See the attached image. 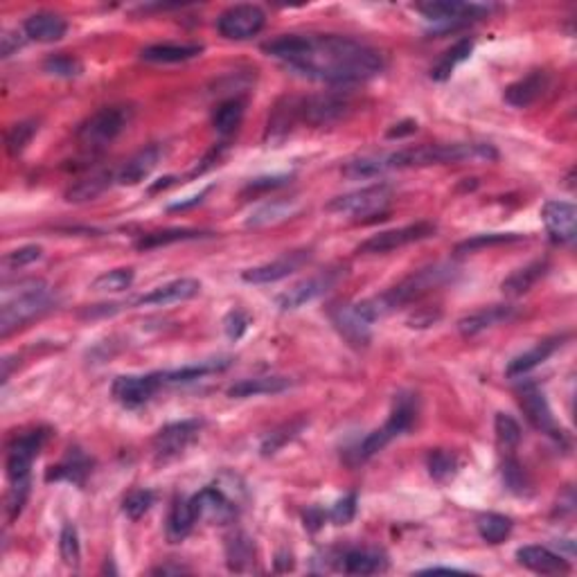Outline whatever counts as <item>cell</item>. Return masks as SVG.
Wrapping results in <instances>:
<instances>
[{
    "mask_svg": "<svg viewBox=\"0 0 577 577\" xmlns=\"http://www.w3.org/2000/svg\"><path fill=\"white\" fill-rule=\"evenodd\" d=\"M59 552H61V560H64L65 566H70V569H77L79 560H82V546H79V534H77V528H75V525L65 523L64 528H61Z\"/></svg>",
    "mask_w": 577,
    "mask_h": 577,
    "instance_id": "cell-46",
    "label": "cell"
},
{
    "mask_svg": "<svg viewBox=\"0 0 577 577\" xmlns=\"http://www.w3.org/2000/svg\"><path fill=\"white\" fill-rule=\"evenodd\" d=\"M199 420H183L163 426L156 433V438H154V452H156V456L163 458V461L181 456V453L199 438Z\"/></svg>",
    "mask_w": 577,
    "mask_h": 577,
    "instance_id": "cell-16",
    "label": "cell"
},
{
    "mask_svg": "<svg viewBox=\"0 0 577 577\" xmlns=\"http://www.w3.org/2000/svg\"><path fill=\"white\" fill-rule=\"evenodd\" d=\"M521 234L514 233H487V234H473L472 239H464L456 246V253H473L481 251V248L490 246H501V244H512L519 242Z\"/></svg>",
    "mask_w": 577,
    "mask_h": 577,
    "instance_id": "cell-47",
    "label": "cell"
},
{
    "mask_svg": "<svg viewBox=\"0 0 577 577\" xmlns=\"http://www.w3.org/2000/svg\"><path fill=\"white\" fill-rule=\"evenodd\" d=\"M551 88V75L546 70H532L530 75L521 77L519 82L510 84L503 93V100L514 109H528L543 93Z\"/></svg>",
    "mask_w": 577,
    "mask_h": 577,
    "instance_id": "cell-20",
    "label": "cell"
},
{
    "mask_svg": "<svg viewBox=\"0 0 577 577\" xmlns=\"http://www.w3.org/2000/svg\"><path fill=\"white\" fill-rule=\"evenodd\" d=\"M41 257H44V248L41 246H23L7 253V255L3 257V264L5 269H23V266L32 264V262L41 260Z\"/></svg>",
    "mask_w": 577,
    "mask_h": 577,
    "instance_id": "cell-54",
    "label": "cell"
},
{
    "mask_svg": "<svg viewBox=\"0 0 577 577\" xmlns=\"http://www.w3.org/2000/svg\"><path fill=\"white\" fill-rule=\"evenodd\" d=\"M55 304L53 289L44 280H23L16 287L3 289L0 307V336H9L25 323L44 316Z\"/></svg>",
    "mask_w": 577,
    "mask_h": 577,
    "instance_id": "cell-4",
    "label": "cell"
},
{
    "mask_svg": "<svg viewBox=\"0 0 577 577\" xmlns=\"http://www.w3.org/2000/svg\"><path fill=\"white\" fill-rule=\"evenodd\" d=\"M417 411H420V408H417V395H413V393H402L395 400V404H393V411L391 415H388L386 424H383L382 429H374L373 433L359 444L356 458H359V461H368L374 453L382 452L386 444H391L393 440L404 435L406 431H411L417 420Z\"/></svg>",
    "mask_w": 577,
    "mask_h": 577,
    "instance_id": "cell-5",
    "label": "cell"
},
{
    "mask_svg": "<svg viewBox=\"0 0 577 577\" xmlns=\"http://www.w3.org/2000/svg\"><path fill=\"white\" fill-rule=\"evenodd\" d=\"M343 271L345 269L323 271V274L313 275V278H307L303 280V283L293 284V287L284 291L283 295H278V307L283 309V312H291V309H298L303 307V304L312 303V300L321 298L327 291L336 287V283L343 278Z\"/></svg>",
    "mask_w": 577,
    "mask_h": 577,
    "instance_id": "cell-14",
    "label": "cell"
},
{
    "mask_svg": "<svg viewBox=\"0 0 577 577\" xmlns=\"http://www.w3.org/2000/svg\"><path fill=\"white\" fill-rule=\"evenodd\" d=\"M503 481L508 485V490L514 492V494H525L530 490L528 473L523 472V467L514 458H508L503 463Z\"/></svg>",
    "mask_w": 577,
    "mask_h": 577,
    "instance_id": "cell-52",
    "label": "cell"
},
{
    "mask_svg": "<svg viewBox=\"0 0 577 577\" xmlns=\"http://www.w3.org/2000/svg\"><path fill=\"white\" fill-rule=\"evenodd\" d=\"M204 53V45L196 44H156L140 53V57L149 64H181Z\"/></svg>",
    "mask_w": 577,
    "mask_h": 577,
    "instance_id": "cell-31",
    "label": "cell"
},
{
    "mask_svg": "<svg viewBox=\"0 0 577 577\" xmlns=\"http://www.w3.org/2000/svg\"><path fill=\"white\" fill-rule=\"evenodd\" d=\"M517 309L510 307V304H492V307H482L478 312L467 313L458 321V332L464 339H472V336L482 334V332L492 330L496 325H503V323L512 321Z\"/></svg>",
    "mask_w": 577,
    "mask_h": 577,
    "instance_id": "cell-22",
    "label": "cell"
},
{
    "mask_svg": "<svg viewBox=\"0 0 577 577\" xmlns=\"http://www.w3.org/2000/svg\"><path fill=\"white\" fill-rule=\"evenodd\" d=\"M304 426H307V422L295 420V422H289V424H283L280 429L271 431L260 447L262 456H274V453H278L284 444L291 443L293 438H298V433L304 429Z\"/></svg>",
    "mask_w": 577,
    "mask_h": 577,
    "instance_id": "cell-44",
    "label": "cell"
},
{
    "mask_svg": "<svg viewBox=\"0 0 577 577\" xmlns=\"http://www.w3.org/2000/svg\"><path fill=\"white\" fill-rule=\"evenodd\" d=\"M473 53V41L472 39H461L458 44H453L452 48L444 50L443 57L435 61V65L431 68V77L435 82H444V79L452 77L453 70L469 59V55Z\"/></svg>",
    "mask_w": 577,
    "mask_h": 577,
    "instance_id": "cell-38",
    "label": "cell"
},
{
    "mask_svg": "<svg viewBox=\"0 0 577 577\" xmlns=\"http://www.w3.org/2000/svg\"><path fill=\"white\" fill-rule=\"evenodd\" d=\"M152 505H154V492L134 490L126 494L124 503H122V510H124V514L131 521H138L143 519L149 510H152Z\"/></svg>",
    "mask_w": 577,
    "mask_h": 577,
    "instance_id": "cell-49",
    "label": "cell"
},
{
    "mask_svg": "<svg viewBox=\"0 0 577 577\" xmlns=\"http://www.w3.org/2000/svg\"><path fill=\"white\" fill-rule=\"evenodd\" d=\"M517 560L519 564H523L525 569L534 571V573L542 575H560V573H569V562L564 560L557 552L548 551L543 546H523L517 551Z\"/></svg>",
    "mask_w": 577,
    "mask_h": 577,
    "instance_id": "cell-26",
    "label": "cell"
},
{
    "mask_svg": "<svg viewBox=\"0 0 577 577\" xmlns=\"http://www.w3.org/2000/svg\"><path fill=\"white\" fill-rule=\"evenodd\" d=\"M163 149L158 144H149V147L140 149L138 154L129 158L124 165L117 172V183L120 185H138L144 178H149V174L156 170V165L161 163Z\"/></svg>",
    "mask_w": 577,
    "mask_h": 577,
    "instance_id": "cell-25",
    "label": "cell"
},
{
    "mask_svg": "<svg viewBox=\"0 0 577 577\" xmlns=\"http://www.w3.org/2000/svg\"><path fill=\"white\" fill-rule=\"evenodd\" d=\"M192 510H194L196 521H208V523H228L237 514V505L226 492L217 485H208L190 499Z\"/></svg>",
    "mask_w": 577,
    "mask_h": 577,
    "instance_id": "cell-17",
    "label": "cell"
},
{
    "mask_svg": "<svg viewBox=\"0 0 577 577\" xmlns=\"http://www.w3.org/2000/svg\"><path fill=\"white\" fill-rule=\"evenodd\" d=\"M36 134V122H18L7 131V152L12 156H18L23 149L30 144V140Z\"/></svg>",
    "mask_w": 577,
    "mask_h": 577,
    "instance_id": "cell-51",
    "label": "cell"
},
{
    "mask_svg": "<svg viewBox=\"0 0 577 577\" xmlns=\"http://www.w3.org/2000/svg\"><path fill=\"white\" fill-rule=\"evenodd\" d=\"M393 190L386 183L379 185L361 187V190L347 192L343 196H336L327 204V213L336 214H352V217H373V214H382L386 205L391 204Z\"/></svg>",
    "mask_w": 577,
    "mask_h": 577,
    "instance_id": "cell-7",
    "label": "cell"
},
{
    "mask_svg": "<svg viewBox=\"0 0 577 577\" xmlns=\"http://www.w3.org/2000/svg\"><path fill=\"white\" fill-rule=\"evenodd\" d=\"M494 431H496V440H499L501 449H505V452H512V449L521 443V426L512 415L499 413L494 420Z\"/></svg>",
    "mask_w": 577,
    "mask_h": 577,
    "instance_id": "cell-48",
    "label": "cell"
},
{
    "mask_svg": "<svg viewBox=\"0 0 577 577\" xmlns=\"http://www.w3.org/2000/svg\"><path fill=\"white\" fill-rule=\"evenodd\" d=\"M228 365H231V359L199 361V363H194V365H185V368L163 373V379H165V386L167 383H187V382H194V379L205 377V374L222 373V370H226Z\"/></svg>",
    "mask_w": 577,
    "mask_h": 577,
    "instance_id": "cell-39",
    "label": "cell"
},
{
    "mask_svg": "<svg viewBox=\"0 0 577 577\" xmlns=\"http://www.w3.org/2000/svg\"><path fill=\"white\" fill-rule=\"evenodd\" d=\"M25 39L27 36H21L16 30L3 32V36H0V57L3 59L12 57L14 53H18V50L23 48Z\"/></svg>",
    "mask_w": 577,
    "mask_h": 577,
    "instance_id": "cell-57",
    "label": "cell"
},
{
    "mask_svg": "<svg viewBox=\"0 0 577 577\" xmlns=\"http://www.w3.org/2000/svg\"><path fill=\"white\" fill-rule=\"evenodd\" d=\"M196 523V514L192 510V503L187 499H176L174 501L170 514H167V525L165 534L170 543H181L187 534L192 532Z\"/></svg>",
    "mask_w": 577,
    "mask_h": 577,
    "instance_id": "cell-35",
    "label": "cell"
},
{
    "mask_svg": "<svg viewBox=\"0 0 577 577\" xmlns=\"http://www.w3.org/2000/svg\"><path fill=\"white\" fill-rule=\"evenodd\" d=\"M356 514V496L347 494L341 501H336L334 508L330 510V519L334 521L336 525H347Z\"/></svg>",
    "mask_w": 577,
    "mask_h": 577,
    "instance_id": "cell-55",
    "label": "cell"
},
{
    "mask_svg": "<svg viewBox=\"0 0 577 577\" xmlns=\"http://www.w3.org/2000/svg\"><path fill=\"white\" fill-rule=\"evenodd\" d=\"M543 226L552 242L571 244L577 234V210L569 201H548L542 210Z\"/></svg>",
    "mask_w": 577,
    "mask_h": 577,
    "instance_id": "cell-18",
    "label": "cell"
},
{
    "mask_svg": "<svg viewBox=\"0 0 577 577\" xmlns=\"http://www.w3.org/2000/svg\"><path fill=\"white\" fill-rule=\"evenodd\" d=\"M438 318H440V312H433V309H420V312L413 313V316L408 318V325L411 327H429V325H433Z\"/></svg>",
    "mask_w": 577,
    "mask_h": 577,
    "instance_id": "cell-58",
    "label": "cell"
},
{
    "mask_svg": "<svg viewBox=\"0 0 577 577\" xmlns=\"http://www.w3.org/2000/svg\"><path fill=\"white\" fill-rule=\"evenodd\" d=\"M388 560L382 551L374 548H354L341 557V569L347 575H373L386 571Z\"/></svg>",
    "mask_w": 577,
    "mask_h": 577,
    "instance_id": "cell-28",
    "label": "cell"
},
{
    "mask_svg": "<svg viewBox=\"0 0 577 577\" xmlns=\"http://www.w3.org/2000/svg\"><path fill=\"white\" fill-rule=\"evenodd\" d=\"M300 210L298 199H274L269 204H262L260 208L253 210L246 219L248 228H264L271 224H280L284 219L293 217Z\"/></svg>",
    "mask_w": 577,
    "mask_h": 577,
    "instance_id": "cell-29",
    "label": "cell"
},
{
    "mask_svg": "<svg viewBox=\"0 0 577 577\" xmlns=\"http://www.w3.org/2000/svg\"><path fill=\"white\" fill-rule=\"evenodd\" d=\"M452 275H453V269L447 264L426 266V269H420L417 274L408 275L406 280H402V283L395 284L393 289L383 291V293L379 295H373V298L368 300H361V303H356L354 307L368 323L382 321V318L391 316L393 312H397V309L404 307V304L420 300L422 295L429 293L431 289L447 283Z\"/></svg>",
    "mask_w": 577,
    "mask_h": 577,
    "instance_id": "cell-2",
    "label": "cell"
},
{
    "mask_svg": "<svg viewBox=\"0 0 577 577\" xmlns=\"http://www.w3.org/2000/svg\"><path fill=\"white\" fill-rule=\"evenodd\" d=\"M131 117H134V109L126 104H114L104 106L97 114H93L79 126L77 140L86 149H102L106 144H111L122 131L129 126Z\"/></svg>",
    "mask_w": 577,
    "mask_h": 577,
    "instance_id": "cell-6",
    "label": "cell"
},
{
    "mask_svg": "<svg viewBox=\"0 0 577 577\" xmlns=\"http://www.w3.org/2000/svg\"><path fill=\"white\" fill-rule=\"evenodd\" d=\"M269 57L284 61L304 77L327 84H359L377 77L386 68L379 50L350 36L287 35L262 45Z\"/></svg>",
    "mask_w": 577,
    "mask_h": 577,
    "instance_id": "cell-1",
    "label": "cell"
},
{
    "mask_svg": "<svg viewBox=\"0 0 577 577\" xmlns=\"http://www.w3.org/2000/svg\"><path fill=\"white\" fill-rule=\"evenodd\" d=\"M228 569L234 573H244L255 564V543L246 532H234L226 542Z\"/></svg>",
    "mask_w": 577,
    "mask_h": 577,
    "instance_id": "cell-36",
    "label": "cell"
},
{
    "mask_svg": "<svg viewBox=\"0 0 577 577\" xmlns=\"http://www.w3.org/2000/svg\"><path fill=\"white\" fill-rule=\"evenodd\" d=\"M88 472H91V461L84 456L79 449H70L68 456L64 458L59 464H53L45 473V481H68L75 482V485H82L86 481Z\"/></svg>",
    "mask_w": 577,
    "mask_h": 577,
    "instance_id": "cell-30",
    "label": "cell"
},
{
    "mask_svg": "<svg viewBox=\"0 0 577 577\" xmlns=\"http://www.w3.org/2000/svg\"><path fill=\"white\" fill-rule=\"evenodd\" d=\"M27 494H30V481H16L12 482V490H9L7 501H5V510H7V519L14 521L18 514L23 512V505H25Z\"/></svg>",
    "mask_w": 577,
    "mask_h": 577,
    "instance_id": "cell-53",
    "label": "cell"
},
{
    "mask_svg": "<svg viewBox=\"0 0 577 577\" xmlns=\"http://www.w3.org/2000/svg\"><path fill=\"white\" fill-rule=\"evenodd\" d=\"M417 131V124L413 120H404L400 124H395L393 129H388V138H404V135H411Z\"/></svg>",
    "mask_w": 577,
    "mask_h": 577,
    "instance_id": "cell-60",
    "label": "cell"
},
{
    "mask_svg": "<svg viewBox=\"0 0 577 577\" xmlns=\"http://www.w3.org/2000/svg\"><path fill=\"white\" fill-rule=\"evenodd\" d=\"M562 336L560 339H548V341H542V343H537L532 347V350H528V352H523V354H519L517 359H512L510 361V365H508V370H505V374H508V377H523V374H528L530 370H534L537 368V365H542L543 361L548 359V356L552 354V352L557 350V347L562 345Z\"/></svg>",
    "mask_w": 577,
    "mask_h": 577,
    "instance_id": "cell-33",
    "label": "cell"
},
{
    "mask_svg": "<svg viewBox=\"0 0 577 577\" xmlns=\"http://www.w3.org/2000/svg\"><path fill=\"white\" fill-rule=\"evenodd\" d=\"M244 111H246V100L244 97H231V100H224L222 104L214 109L213 114V126L219 135H231L237 131V126L242 124Z\"/></svg>",
    "mask_w": 577,
    "mask_h": 577,
    "instance_id": "cell-37",
    "label": "cell"
},
{
    "mask_svg": "<svg viewBox=\"0 0 577 577\" xmlns=\"http://www.w3.org/2000/svg\"><path fill=\"white\" fill-rule=\"evenodd\" d=\"M417 12L431 21L433 25L449 30V27L467 25V23L476 21L482 14L487 12V7L481 5H467V3H453V0H438V3H422L417 5Z\"/></svg>",
    "mask_w": 577,
    "mask_h": 577,
    "instance_id": "cell-13",
    "label": "cell"
},
{
    "mask_svg": "<svg viewBox=\"0 0 577 577\" xmlns=\"http://www.w3.org/2000/svg\"><path fill=\"white\" fill-rule=\"evenodd\" d=\"M519 404L534 429L542 431V433H555V417H552L546 395H543L537 383H523L521 386Z\"/></svg>",
    "mask_w": 577,
    "mask_h": 577,
    "instance_id": "cell-21",
    "label": "cell"
},
{
    "mask_svg": "<svg viewBox=\"0 0 577 577\" xmlns=\"http://www.w3.org/2000/svg\"><path fill=\"white\" fill-rule=\"evenodd\" d=\"M512 532V519L505 517V514H482L478 519V534L485 539L487 543H501L510 537Z\"/></svg>",
    "mask_w": 577,
    "mask_h": 577,
    "instance_id": "cell-41",
    "label": "cell"
},
{
    "mask_svg": "<svg viewBox=\"0 0 577 577\" xmlns=\"http://www.w3.org/2000/svg\"><path fill=\"white\" fill-rule=\"evenodd\" d=\"M332 323L339 330V334L356 350L361 347H368L370 339H373V332H370V325L373 323L365 321L359 312H356L354 304H336L330 312Z\"/></svg>",
    "mask_w": 577,
    "mask_h": 577,
    "instance_id": "cell-19",
    "label": "cell"
},
{
    "mask_svg": "<svg viewBox=\"0 0 577 577\" xmlns=\"http://www.w3.org/2000/svg\"><path fill=\"white\" fill-rule=\"evenodd\" d=\"M165 386L163 373L152 374H126V377H117L111 386L114 400L124 408H140L147 404L161 388Z\"/></svg>",
    "mask_w": 577,
    "mask_h": 577,
    "instance_id": "cell-12",
    "label": "cell"
},
{
    "mask_svg": "<svg viewBox=\"0 0 577 577\" xmlns=\"http://www.w3.org/2000/svg\"><path fill=\"white\" fill-rule=\"evenodd\" d=\"M199 237H205V233L187 231V228H170V231L144 234V237L138 242V248L140 251H149V248H161V246H167V244H178V242H187V239H199Z\"/></svg>",
    "mask_w": 577,
    "mask_h": 577,
    "instance_id": "cell-43",
    "label": "cell"
},
{
    "mask_svg": "<svg viewBox=\"0 0 577 577\" xmlns=\"http://www.w3.org/2000/svg\"><path fill=\"white\" fill-rule=\"evenodd\" d=\"M386 170V154H382V156H363L356 158V161H350L343 167V176L350 178V181H365V178H374Z\"/></svg>",
    "mask_w": 577,
    "mask_h": 577,
    "instance_id": "cell-42",
    "label": "cell"
},
{
    "mask_svg": "<svg viewBox=\"0 0 577 577\" xmlns=\"http://www.w3.org/2000/svg\"><path fill=\"white\" fill-rule=\"evenodd\" d=\"M309 260H312V251H307V248L284 253V255H280L278 260L266 262V264H260V266H253V269H246L242 274V280L248 284L280 283V280L289 278L291 274L303 269Z\"/></svg>",
    "mask_w": 577,
    "mask_h": 577,
    "instance_id": "cell-15",
    "label": "cell"
},
{
    "mask_svg": "<svg viewBox=\"0 0 577 577\" xmlns=\"http://www.w3.org/2000/svg\"><path fill=\"white\" fill-rule=\"evenodd\" d=\"M291 382L287 377H253V379H242L234 386L228 388V397H257V395H275V393L287 391Z\"/></svg>",
    "mask_w": 577,
    "mask_h": 577,
    "instance_id": "cell-34",
    "label": "cell"
},
{
    "mask_svg": "<svg viewBox=\"0 0 577 577\" xmlns=\"http://www.w3.org/2000/svg\"><path fill=\"white\" fill-rule=\"evenodd\" d=\"M289 181V176H266V178H255V181L248 185V190H274V187H280L284 185V183Z\"/></svg>",
    "mask_w": 577,
    "mask_h": 577,
    "instance_id": "cell-59",
    "label": "cell"
},
{
    "mask_svg": "<svg viewBox=\"0 0 577 577\" xmlns=\"http://www.w3.org/2000/svg\"><path fill=\"white\" fill-rule=\"evenodd\" d=\"M187 569H183V566H161V569H156L154 573L156 575H167V573H185Z\"/></svg>",
    "mask_w": 577,
    "mask_h": 577,
    "instance_id": "cell-61",
    "label": "cell"
},
{
    "mask_svg": "<svg viewBox=\"0 0 577 577\" xmlns=\"http://www.w3.org/2000/svg\"><path fill=\"white\" fill-rule=\"evenodd\" d=\"M44 70L53 77H64V79H73L77 75H82V64L79 59L70 57V55H53V57L45 59Z\"/></svg>",
    "mask_w": 577,
    "mask_h": 577,
    "instance_id": "cell-50",
    "label": "cell"
},
{
    "mask_svg": "<svg viewBox=\"0 0 577 577\" xmlns=\"http://www.w3.org/2000/svg\"><path fill=\"white\" fill-rule=\"evenodd\" d=\"M248 323L251 321H248L246 313L239 312V309H233V312L226 316V321H224V330H226L228 339H233V341L242 339L244 332L248 330Z\"/></svg>",
    "mask_w": 577,
    "mask_h": 577,
    "instance_id": "cell-56",
    "label": "cell"
},
{
    "mask_svg": "<svg viewBox=\"0 0 577 577\" xmlns=\"http://www.w3.org/2000/svg\"><path fill=\"white\" fill-rule=\"evenodd\" d=\"M45 440H48V429H35L14 438V443L7 447V463H5L9 481H25L30 476L32 463L44 449Z\"/></svg>",
    "mask_w": 577,
    "mask_h": 577,
    "instance_id": "cell-11",
    "label": "cell"
},
{
    "mask_svg": "<svg viewBox=\"0 0 577 577\" xmlns=\"http://www.w3.org/2000/svg\"><path fill=\"white\" fill-rule=\"evenodd\" d=\"M201 291V283L194 278H181V280H172V283L161 284V287L152 289L149 293L140 295L135 300V304H147V307H165V304L174 303H185V300L194 298Z\"/></svg>",
    "mask_w": 577,
    "mask_h": 577,
    "instance_id": "cell-23",
    "label": "cell"
},
{
    "mask_svg": "<svg viewBox=\"0 0 577 577\" xmlns=\"http://www.w3.org/2000/svg\"><path fill=\"white\" fill-rule=\"evenodd\" d=\"M134 269H114L106 271V274L97 275L93 280L91 289L97 291V293H120V291L129 289L134 284Z\"/></svg>",
    "mask_w": 577,
    "mask_h": 577,
    "instance_id": "cell-45",
    "label": "cell"
},
{
    "mask_svg": "<svg viewBox=\"0 0 577 577\" xmlns=\"http://www.w3.org/2000/svg\"><path fill=\"white\" fill-rule=\"evenodd\" d=\"M264 23L266 14L257 5H233L226 12L219 14L217 30L224 39L246 41L260 35Z\"/></svg>",
    "mask_w": 577,
    "mask_h": 577,
    "instance_id": "cell-9",
    "label": "cell"
},
{
    "mask_svg": "<svg viewBox=\"0 0 577 577\" xmlns=\"http://www.w3.org/2000/svg\"><path fill=\"white\" fill-rule=\"evenodd\" d=\"M65 32H68L65 21L53 12H36L23 23V35L36 44H55V41L64 39Z\"/></svg>",
    "mask_w": 577,
    "mask_h": 577,
    "instance_id": "cell-24",
    "label": "cell"
},
{
    "mask_svg": "<svg viewBox=\"0 0 577 577\" xmlns=\"http://www.w3.org/2000/svg\"><path fill=\"white\" fill-rule=\"evenodd\" d=\"M426 467H429V473L433 481L438 482H449L461 469V461L453 452H447V449H435V452L429 453L426 458Z\"/></svg>",
    "mask_w": 577,
    "mask_h": 577,
    "instance_id": "cell-40",
    "label": "cell"
},
{
    "mask_svg": "<svg viewBox=\"0 0 577 577\" xmlns=\"http://www.w3.org/2000/svg\"><path fill=\"white\" fill-rule=\"evenodd\" d=\"M114 183H117V172H114V170L91 172L88 176L79 178L75 185L68 187V192H65V199H68L70 204H84V201H93V199H97V196L104 194V192L109 190Z\"/></svg>",
    "mask_w": 577,
    "mask_h": 577,
    "instance_id": "cell-27",
    "label": "cell"
},
{
    "mask_svg": "<svg viewBox=\"0 0 577 577\" xmlns=\"http://www.w3.org/2000/svg\"><path fill=\"white\" fill-rule=\"evenodd\" d=\"M499 158L492 144L482 143H452V144H417L386 154L388 170H406V167L449 165V163H492Z\"/></svg>",
    "mask_w": 577,
    "mask_h": 577,
    "instance_id": "cell-3",
    "label": "cell"
},
{
    "mask_svg": "<svg viewBox=\"0 0 577 577\" xmlns=\"http://www.w3.org/2000/svg\"><path fill=\"white\" fill-rule=\"evenodd\" d=\"M435 234V224L431 222H417L408 224V226L393 228V231H383L368 237L365 242L359 244L356 251L361 255H383V253L397 251V248L408 246L413 242H422V239H429Z\"/></svg>",
    "mask_w": 577,
    "mask_h": 577,
    "instance_id": "cell-10",
    "label": "cell"
},
{
    "mask_svg": "<svg viewBox=\"0 0 577 577\" xmlns=\"http://www.w3.org/2000/svg\"><path fill=\"white\" fill-rule=\"evenodd\" d=\"M352 114L347 93H318L300 100V120L312 126H330Z\"/></svg>",
    "mask_w": 577,
    "mask_h": 577,
    "instance_id": "cell-8",
    "label": "cell"
},
{
    "mask_svg": "<svg viewBox=\"0 0 577 577\" xmlns=\"http://www.w3.org/2000/svg\"><path fill=\"white\" fill-rule=\"evenodd\" d=\"M546 274H548V262L534 260L530 262V264H525L523 269L514 271L512 275H508V278L503 280V284H501V289H503V293L510 295V298H519V295L528 293V291L532 289Z\"/></svg>",
    "mask_w": 577,
    "mask_h": 577,
    "instance_id": "cell-32",
    "label": "cell"
}]
</instances>
